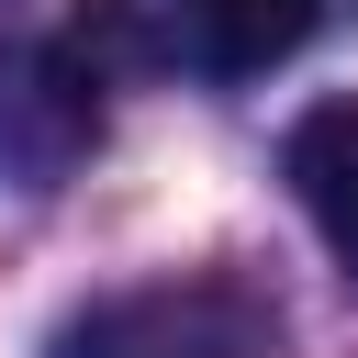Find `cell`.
I'll return each mask as SVG.
<instances>
[{"instance_id": "1", "label": "cell", "mask_w": 358, "mask_h": 358, "mask_svg": "<svg viewBox=\"0 0 358 358\" xmlns=\"http://www.w3.org/2000/svg\"><path fill=\"white\" fill-rule=\"evenodd\" d=\"M268 324L280 313L246 280H157V291H112V302L67 313L56 358H257Z\"/></svg>"}, {"instance_id": "2", "label": "cell", "mask_w": 358, "mask_h": 358, "mask_svg": "<svg viewBox=\"0 0 358 358\" xmlns=\"http://www.w3.org/2000/svg\"><path fill=\"white\" fill-rule=\"evenodd\" d=\"M101 145V67L78 45H0V190H56Z\"/></svg>"}, {"instance_id": "3", "label": "cell", "mask_w": 358, "mask_h": 358, "mask_svg": "<svg viewBox=\"0 0 358 358\" xmlns=\"http://www.w3.org/2000/svg\"><path fill=\"white\" fill-rule=\"evenodd\" d=\"M324 22V0H168V45L213 78H257L280 67L302 34Z\"/></svg>"}, {"instance_id": "4", "label": "cell", "mask_w": 358, "mask_h": 358, "mask_svg": "<svg viewBox=\"0 0 358 358\" xmlns=\"http://www.w3.org/2000/svg\"><path fill=\"white\" fill-rule=\"evenodd\" d=\"M280 179L313 213V235L358 268V101H313L291 123V145H280Z\"/></svg>"}]
</instances>
